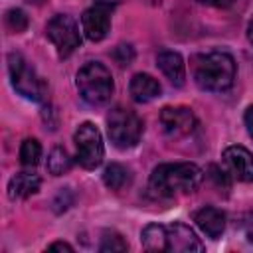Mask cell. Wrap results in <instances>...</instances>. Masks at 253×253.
I'll list each match as a JSON object with an SVG mask.
<instances>
[{"instance_id":"6da1fadb","label":"cell","mask_w":253,"mask_h":253,"mask_svg":"<svg viewBox=\"0 0 253 253\" xmlns=\"http://www.w3.org/2000/svg\"><path fill=\"white\" fill-rule=\"evenodd\" d=\"M190 67L196 85L204 91H213V93L227 91L233 85L237 71L235 59L229 53L217 49L196 53L190 59Z\"/></svg>"},{"instance_id":"7a4b0ae2","label":"cell","mask_w":253,"mask_h":253,"mask_svg":"<svg viewBox=\"0 0 253 253\" xmlns=\"http://www.w3.org/2000/svg\"><path fill=\"white\" fill-rule=\"evenodd\" d=\"M202 170L192 162H168L158 164L148 180V188L158 198H174L178 194H190L202 184Z\"/></svg>"},{"instance_id":"3957f363","label":"cell","mask_w":253,"mask_h":253,"mask_svg":"<svg viewBox=\"0 0 253 253\" xmlns=\"http://www.w3.org/2000/svg\"><path fill=\"white\" fill-rule=\"evenodd\" d=\"M77 91L81 95L83 101H87L93 107H101L105 103H109L111 95H113V75L107 69V65L99 63V61H89L85 63L79 71H77V79H75Z\"/></svg>"},{"instance_id":"277c9868","label":"cell","mask_w":253,"mask_h":253,"mask_svg":"<svg viewBox=\"0 0 253 253\" xmlns=\"http://www.w3.org/2000/svg\"><path fill=\"white\" fill-rule=\"evenodd\" d=\"M107 132L117 148H132L142 136V119L130 109L115 107L107 115Z\"/></svg>"},{"instance_id":"5b68a950","label":"cell","mask_w":253,"mask_h":253,"mask_svg":"<svg viewBox=\"0 0 253 253\" xmlns=\"http://www.w3.org/2000/svg\"><path fill=\"white\" fill-rule=\"evenodd\" d=\"M8 71L14 89L30 99V101H43L45 99V83L43 79L36 73V69L20 55V53H10L8 55Z\"/></svg>"},{"instance_id":"8992f818","label":"cell","mask_w":253,"mask_h":253,"mask_svg":"<svg viewBox=\"0 0 253 253\" xmlns=\"http://www.w3.org/2000/svg\"><path fill=\"white\" fill-rule=\"evenodd\" d=\"M73 140H75L77 162L85 170H95L97 166H101L105 156V146H103V136L93 123H81L73 134Z\"/></svg>"},{"instance_id":"52a82bcc","label":"cell","mask_w":253,"mask_h":253,"mask_svg":"<svg viewBox=\"0 0 253 253\" xmlns=\"http://www.w3.org/2000/svg\"><path fill=\"white\" fill-rule=\"evenodd\" d=\"M45 34H47L49 42L55 45L59 57H69L81 45L79 28H77L75 20L71 16H67V14H55L47 22Z\"/></svg>"},{"instance_id":"ba28073f","label":"cell","mask_w":253,"mask_h":253,"mask_svg":"<svg viewBox=\"0 0 253 253\" xmlns=\"http://www.w3.org/2000/svg\"><path fill=\"white\" fill-rule=\"evenodd\" d=\"M158 121L164 134L170 138H184L196 128V117L190 107H164Z\"/></svg>"},{"instance_id":"9c48e42d","label":"cell","mask_w":253,"mask_h":253,"mask_svg":"<svg viewBox=\"0 0 253 253\" xmlns=\"http://www.w3.org/2000/svg\"><path fill=\"white\" fill-rule=\"evenodd\" d=\"M111 12L113 8L107 4L95 2L91 8H87L81 16V30L87 40L101 42L111 32Z\"/></svg>"},{"instance_id":"30bf717a","label":"cell","mask_w":253,"mask_h":253,"mask_svg":"<svg viewBox=\"0 0 253 253\" xmlns=\"http://www.w3.org/2000/svg\"><path fill=\"white\" fill-rule=\"evenodd\" d=\"M221 158L229 176H233L239 182H253V154L245 146H227Z\"/></svg>"},{"instance_id":"8fae6325","label":"cell","mask_w":253,"mask_h":253,"mask_svg":"<svg viewBox=\"0 0 253 253\" xmlns=\"http://www.w3.org/2000/svg\"><path fill=\"white\" fill-rule=\"evenodd\" d=\"M166 237H168V251H178V253L204 251V243L182 221H174L166 225Z\"/></svg>"},{"instance_id":"7c38bea8","label":"cell","mask_w":253,"mask_h":253,"mask_svg":"<svg viewBox=\"0 0 253 253\" xmlns=\"http://www.w3.org/2000/svg\"><path fill=\"white\" fill-rule=\"evenodd\" d=\"M156 65L158 69L168 77V81L176 87H182L186 81V63L182 59V55L178 51H170V49H162L156 55Z\"/></svg>"},{"instance_id":"4fadbf2b","label":"cell","mask_w":253,"mask_h":253,"mask_svg":"<svg viewBox=\"0 0 253 253\" xmlns=\"http://www.w3.org/2000/svg\"><path fill=\"white\" fill-rule=\"evenodd\" d=\"M196 225L206 233L210 239H217L225 229V213L213 206H206L194 213Z\"/></svg>"},{"instance_id":"5bb4252c","label":"cell","mask_w":253,"mask_h":253,"mask_svg":"<svg viewBox=\"0 0 253 253\" xmlns=\"http://www.w3.org/2000/svg\"><path fill=\"white\" fill-rule=\"evenodd\" d=\"M128 91H130L132 101H136V103H150L152 99H156L162 93V87H160V83L152 75L136 73V75H132V79L128 83Z\"/></svg>"},{"instance_id":"9a60e30c","label":"cell","mask_w":253,"mask_h":253,"mask_svg":"<svg viewBox=\"0 0 253 253\" xmlns=\"http://www.w3.org/2000/svg\"><path fill=\"white\" fill-rule=\"evenodd\" d=\"M42 186V180L38 174L32 172H18L8 182V196L12 200H26L34 196Z\"/></svg>"},{"instance_id":"2e32d148","label":"cell","mask_w":253,"mask_h":253,"mask_svg":"<svg viewBox=\"0 0 253 253\" xmlns=\"http://www.w3.org/2000/svg\"><path fill=\"white\" fill-rule=\"evenodd\" d=\"M140 243L146 251H168V237L166 225L148 223L140 233Z\"/></svg>"},{"instance_id":"e0dca14e","label":"cell","mask_w":253,"mask_h":253,"mask_svg":"<svg viewBox=\"0 0 253 253\" xmlns=\"http://www.w3.org/2000/svg\"><path fill=\"white\" fill-rule=\"evenodd\" d=\"M103 182L109 190H123L130 184V170L119 162H113L103 172Z\"/></svg>"},{"instance_id":"ac0fdd59","label":"cell","mask_w":253,"mask_h":253,"mask_svg":"<svg viewBox=\"0 0 253 253\" xmlns=\"http://www.w3.org/2000/svg\"><path fill=\"white\" fill-rule=\"evenodd\" d=\"M71 166H73V160H71L69 152H67L63 146L51 148V152H49V156H47V170H49V174L61 176V174L69 172Z\"/></svg>"},{"instance_id":"d6986e66","label":"cell","mask_w":253,"mask_h":253,"mask_svg":"<svg viewBox=\"0 0 253 253\" xmlns=\"http://www.w3.org/2000/svg\"><path fill=\"white\" fill-rule=\"evenodd\" d=\"M42 158V144L36 138H26L20 146V162L24 166H36Z\"/></svg>"},{"instance_id":"ffe728a7","label":"cell","mask_w":253,"mask_h":253,"mask_svg":"<svg viewBox=\"0 0 253 253\" xmlns=\"http://www.w3.org/2000/svg\"><path fill=\"white\" fill-rule=\"evenodd\" d=\"M128 243L123 239V235H119L117 231H105L101 237V245L99 251L101 253H115V251H126Z\"/></svg>"},{"instance_id":"44dd1931","label":"cell","mask_w":253,"mask_h":253,"mask_svg":"<svg viewBox=\"0 0 253 253\" xmlns=\"http://www.w3.org/2000/svg\"><path fill=\"white\" fill-rule=\"evenodd\" d=\"M6 24H8V28L12 32L20 34V32H24L28 28V16L20 8H12V10L6 12Z\"/></svg>"},{"instance_id":"7402d4cb","label":"cell","mask_w":253,"mask_h":253,"mask_svg":"<svg viewBox=\"0 0 253 253\" xmlns=\"http://www.w3.org/2000/svg\"><path fill=\"white\" fill-rule=\"evenodd\" d=\"M113 57L117 59L119 65H128V63L132 61V57H134V51H132V47H130L128 43H121V45L115 47Z\"/></svg>"},{"instance_id":"603a6c76","label":"cell","mask_w":253,"mask_h":253,"mask_svg":"<svg viewBox=\"0 0 253 253\" xmlns=\"http://www.w3.org/2000/svg\"><path fill=\"white\" fill-rule=\"evenodd\" d=\"M210 176L215 180V184H217V188H227L229 186V182H227V172H223V170H219L217 166H210Z\"/></svg>"},{"instance_id":"cb8c5ba5","label":"cell","mask_w":253,"mask_h":253,"mask_svg":"<svg viewBox=\"0 0 253 253\" xmlns=\"http://www.w3.org/2000/svg\"><path fill=\"white\" fill-rule=\"evenodd\" d=\"M204 6H211V8H229L235 0H198Z\"/></svg>"},{"instance_id":"d4e9b609","label":"cell","mask_w":253,"mask_h":253,"mask_svg":"<svg viewBox=\"0 0 253 253\" xmlns=\"http://www.w3.org/2000/svg\"><path fill=\"white\" fill-rule=\"evenodd\" d=\"M47 249H49V251H69V253H73V247H71L69 243H63V241H55V243H51Z\"/></svg>"},{"instance_id":"484cf974","label":"cell","mask_w":253,"mask_h":253,"mask_svg":"<svg viewBox=\"0 0 253 253\" xmlns=\"http://www.w3.org/2000/svg\"><path fill=\"white\" fill-rule=\"evenodd\" d=\"M245 126H247V130H249V136L253 138V105L245 111Z\"/></svg>"},{"instance_id":"4316f807","label":"cell","mask_w":253,"mask_h":253,"mask_svg":"<svg viewBox=\"0 0 253 253\" xmlns=\"http://www.w3.org/2000/svg\"><path fill=\"white\" fill-rule=\"evenodd\" d=\"M247 38H249V42L253 43V18H251L249 24H247Z\"/></svg>"},{"instance_id":"83f0119b","label":"cell","mask_w":253,"mask_h":253,"mask_svg":"<svg viewBox=\"0 0 253 253\" xmlns=\"http://www.w3.org/2000/svg\"><path fill=\"white\" fill-rule=\"evenodd\" d=\"M95 2H99V4H107V6H111V8H115L121 0H95Z\"/></svg>"},{"instance_id":"f1b7e54d","label":"cell","mask_w":253,"mask_h":253,"mask_svg":"<svg viewBox=\"0 0 253 253\" xmlns=\"http://www.w3.org/2000/svg\"><path fill=\"white\" fill-rule=\"evenodd\" d=\"M247 237H249V241L253 243V223H249V227H247Z\"/></svg>"},{"instance_id":"f546056e","label":"cell","mask_w":253,"mask_h":253,"mask_svg":"<svg viewBox=\"0 0 253 253\" xmlns=\"http://www.w3.org/2000/svg\"><path fill=\"white\" fill-rule=\"evenodd\" d=\"M144 2H146V4H152V6H158L162 0H144Z\"/></svg>"}]
</instances>
